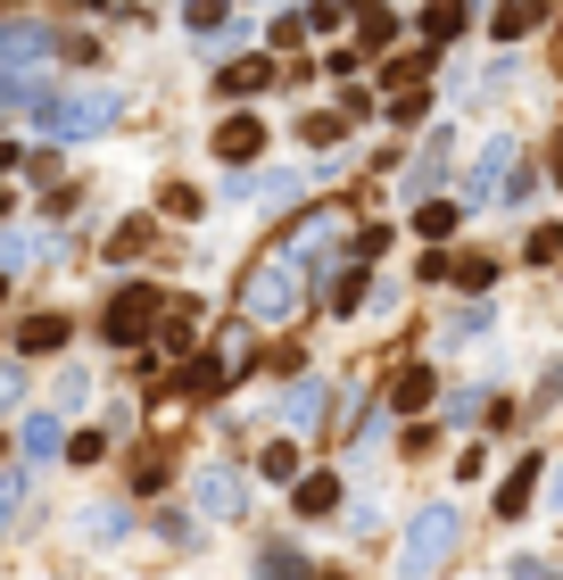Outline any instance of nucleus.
<instances>
[{
	"label": "nucleus",
	"instance_id": "13",
	"mask_svg": "<svg viewBox=\"0 0 563 580\" xmlns=\"http://www.w3.org/2000/svg\"><path fill=\"white\" fill-rule=\"evenodd\" d=\"M42 50H58L50 25H0V67H18V58H42Z\"/></svg>",
	"mask_w": 563,
	"mask_h": 580
},
{
	"label": "nucleus",
	"instance_id": "10",
	"mask_svg": "<svg viewBox=\"0 0 563 580\" xmlns=\"http://www.w3.org/2000/svg\"><path fill=\"white\" fill-rule=\"evenodd\" d=\"M539 498V456H522V465L497 481V523H522V505Z\"/></svg>",
	"mask_w": 563,
	"mask_h": 580
},
{
	"label": "nucleus",
	"instance_id": "24",
	"mask_svg": "<svg viewBox=\"0 0 563 580\" xmlns=\"http://www.w3.org/2000/svg\"><path fill=\"white\" fill-rule=\"evenodd\" d=\"M42 456H58V414H34V423H25V465H42Z\"/></svg>",
	"mask_w": 563,
	"mask_h": 580
},
{
	"label": "nucleus",
	"instance_id": "32",
	"mask_svg": "<svg viewBox=\"0 0 563 580\" xmlns=\"http://www.w3.org/2000/svg\"><path fill=\"white\" fill-rule=\"evenodd\" d=\"M83 390H92V382H83V365H58V414L83 407Z\"/></svg>",
	"mask_w": 563,
	"mask_h": 580
},
{
	"label": "nucleus",
	"instance_id": "20",
	"mask_svg": "<svg viewBox=\"0 0 563 580\" xmlns=\"http://www.w3.org/2000/svg\"><path fill=\"white\" fill-rule=\"evenodd\" d=\"M199 323H207V316H199V299H191V307L174 299L166 316H158V340H166V349H199Z\"/></svg>",
	"mask_w": 563,
	"mask_h": 580
},
{
	"label": "nucleus",
	"instance_id": "9",
	"mask_svg": "<svg viewBox=\"0 0 563 580\" xmlns=\"http://www.w3.org/2000/svg\"><path fill=\"white\" fill-rule=\"evenodd\" d=\"M265 150V125H257V116H225V125H216V158H225V167H249V158H257Z\"/></svg>",
	"mask_w": 563,
	"mask_h": 580
},
{
	"label": "nucleus",
	"instance_id": "45",
	"mask_svg": "<svg viewBox=\"0 0 563 580\" xmlns=\"http://www.w3.org/2000/svg\"><path fill=\"white\" fill-rule=\"evenodd\" d=\"M257 9H274V0H257Z\"/></svg>",
	"mask_w": 563,
	"mask_h": 580
},
{
	"label": "nucleus",
	"instance_id": "46",
	"mask_svg": "<svg viewBox=\"0 0 563 580\" xmlns=\"http://www.w3.org/2000/svg\"><path fill=\"white\" fill-rule=\"evenodd\" d=\"M555 58H563V50H555Z\"/></svg>",
	"mask_w": 563,
	"mask_h": 580
},
{
	"label": "nucleus",
	"instance_id": "44",
	"mask_svg": "<svg viewBox=\"0 0 563 580\" xmlns=\"http://www.w3.org/2000/svg\"><path fill=\"white\" fill-rule=\"evenodd\" d=\"M0 216H9V191H0Z\"/></svg>",
	"mask_w": 563,
	"mask_h": 580
},
{
	"label": "nucleus",
	"instance_id": "21",
	"mask_svg": "<svg viewBox=\"0 0 563 580\" xmlns=\"http://www.w3.org/2000/svg\"><path fill=\"white\" fill-rule=\"evenodd\" d=\"M42 249H50V232H9V225H0V274H25Z\"/></svg>",
	"mask_w": 563,
	"mask_h": 580
},
{
	"label": "nucleus",
	"instance_id": "11",
	"mask_svg": "<svg viewBox=\"0 0 563 580\" xmlns=\"http://www.w3.org/2000/svg\"><path fill=\"white\" fill-rule=\"evenodd\" d=\"M67 332H76L67 316H25V323H18V349H25V356H58V349H67Z\"/></svg>",
	"mask_w": 563,
	"mask_h": 580
},
{
	"label": "nucleus",
	"instance_id": "16",
	"mask_svg": "<svg viewBox=\"0 0 563 580\" xmlns=\"http://www.w3.org/2000/svg\"><path fill=\"white\" fill-rule=\"evenodd\" d=\"M357 299H365V265L348 258V265H332V274H323V307H332V316H348Z\"/></svg>",
	"mask_w": 563,
	"mask_h": 580
},
{
	"label": "nucleus",
	"instance_id": "6",
	"mask_svg": "<svg viewBox=\"0 0 563 580\" xmlns=\"http://www.w3.org/2000/svg\"><path fill=\"white\" fill-rule=\"evenodd\" d=\"M158 316H166V307H158V291H150V282H133V291H116V299H108V316H100V323H108V340L125 349V340H150Z\"/></svg>",
	"mask_w": 563,
	"mask_h": 580
},
{
	"label": "nucleus",
	"instance_id": "42",
	"mask_svg": "<svg viewBox=\"0 0 563 580\" xmlns=\"http://www.w3.org/2000/svg\"><path fill=\"white\" fill-rule=\"evenodd\" d=\"M555 505H563V473H555Z\"/></svg>",
	"mask_w": 563,
	"mask_h": 580
},
{
	"label": "nucleus",
	"instance_id": "1",
	"mask_svg": "<svg viewBox=\"0 0 563 580\" xmlns=\"http://www.w3.org/2000/svg\"><path fill=\"white\" fill-rule=\"evenodd\" d=\"M299 307H307L299 241H282V249H265V258L241 274V316H249V323H290Z\"/></svg>",
	"mask_w": 563,
	"mask_h": 580
},
{
	"label": "nucleus",
	"instance_id": "7",
	"mask_svg": "<svg viewBox=\"0 0 563 580\" xmlns=\"http://www.w3.org/2000/svg\"><path fill=\"white\" fill-rule=\"evenodd\" d=\"M299 191H307L299 167H265V174H241V183H232V200H249V207H290Z\"/></svg>",
	"mask_w": 563,
	"mask_h": 580
},
{
	"label": "nucleus",
	"instance_id": "38",
	"mask_svg": "<svg viewBox=\"0 0 563 580\" xmlns=\"http://www.w3.org/2000/svg\"><path fill=\"white\" fill-rule=\"evenodd\" d=\"M481 398H489V390H456V398H448V423H472V414H481Z\"/></svg>",
	"mask_w": 563,
	"mask_h": 580
},
{
	"label": "nucleus",
	"instance_id": "22",
	"mask_svg": "<svg viewBox=\"0 0 563 580\" xmlns=\"http://www.w3.org/2000/svg\"><path fill=\"white\" fill-rule=\"evenodd\" d=\"M456 216H464V200H456V191H448V200H423V207H414V232H423V241H448Z\"/></svg>",
	"mask_w": 563,
	"mask_h": 580
},
{
	"label": "nucleus",
	"instance_id": "15",
	"mask_svg": "<svg viewBox=\"0 0 563 580\" xmlns=\"http://www.w3.org/2000/svg\"><path fill=\"white\" fill-rule=\"evenodd\" d=\"M225 374H232V356H199V365H191V374H183V398H191V407H216V390H225Z\"/></svg>",
	"mask_w": 563,
	"mask_h": 580
},
{
	"label": "nucleus",
	"instance_id": "29",
	"mask_svg": "<svg viewBox=\"0 0 563 580\" xmlns=\"http://www.w3.org/2000/svg\"><path fill=\"white\" fill-rule=\"evenodd\" d=\"M332 505H340L332 473H323V481H299V514H332Z\"/></svg>",
	"mask_w": 563,
	"mask_h": 580
},
{
	"label": "nucleus",
	"instance_id": "25",
	"mask_svg": "<svg viewBox=\"0 0 563 580\" xmlns=\"http://www.w3.org/2000/svg\"><path fill=\"white\" fill-rule=\"evenodd\" d=\"M448 282H464V291H489V282H497V258H448Z\"/></svg>",
	"mask_w": 563,
	"mask_h": 580
},
{
	"label": "nucleus",
	"instance_id": "14",
	"mask_svg": "<svg viewBox=\"0 0 563 580\" xmlns=\"http://www.w3.org/2000/svg\"><path fill=\"white\" fill-rule=\"evenodd\" d=\"M432 407V365H398L390 382V414H423Z\"/></svg>",
	"mask_w": 563,
	"mask_h": 580
},
{
	"label": "nucleus",
	"instance_id": "39",
	"mask_svg": "<svg viewBox=\"0 0 563 580\" xmlns=\"http://www.w3.org/2000/svg\"><path fill=\"white\" fill-rule=\"evenodd\" d=\"M18 407V365H0V414Z\"/></svg>",
	"mask_w": 563,
	"mask_h": 580
},
{
	"label": "nucleus",
	"instance_id": "33",
	"mask_svg": "<svg viewBox=\"0 0 563 580\" xmlns=\"http://www.w3.org/2000/svg\"><path fill=\"white\" fill-rule=\"evenodd\" d=\"M423 109H432L423 92H390V125H423Z\"/></svg>",
	"mask_w": 563,
	"mask_h": 580
},
{
	"label": "nucleus",
	"instance_id": "37",
	"mask_svg": "<svg viewBox=\"0 0 563 580\" xmlns=\"http://www.w3.org/2000/svg\"><path fill=\"white\" fill-rule=\"evenodd\" d=\"M199 207H207V200H199L191 183H174V191H166V216H199Z\"/></svg>",
	"mask_w": 563,
	"mask_h": 580
},
{
	"label": "nucleus",
	"instance_id": "43",
	"mask_svg": "<svg viewBox=\"0 0 563 580\" xmlns=\"http://www.w3.org/2000/svg\"><path fill=\"white\" fill-rule=\"evenodd\" d=\"M315 580H348V572H315Z\"/></svg>",
	"mask_w": 563,
	"mask_h": 580
},
{
	"label": "nucleus",
	"instance_id": "5",
	"mask_svg": "<svg viewBox=\"0 0 563 580\" xmlns=\"http://www.w3.org/2000/svg\"><path fill=\"white\" fill-rule=\"evenodd\" d=\"M191 505H199V514H216V523H232V514L249 505L241 465H199V473H191Z\"/></svg>",
	"mask_w": 563,
	"mask_h": 580
},
{
	"label": "nucleus",
	"instance_id": "41",
	"mask_svg": "<svg viewBox=\"0 0 563 580\" xmlns=\"http://www.w3.org/2000/svg\"><path fill=\"white\" fill-rule=\"evenodd\" d=\"M555 183H563V141H555Z\"/></svg>",
	"mask_w": 563,
	"mask_h": 580
},
{
	"label": "nucleus",
	"instance_id": "36",
	"mask_svg": "<svg viewBox=\"0 0 563 580\" xmlns=\"http://www.w3.org/2000/svg\"><path fill=\"white\" fill-rule=\"evenodd\" d=\"M481 332H489V307H464V316L448 323V340H481Z\"/></svg>",
	"mask_w": 563,
	"mask_h": 580
},
{
	"label": "nucleus",
	"instance_id": "40",
	"mask_svg": "<svg viewBox=\"0 0 563 580\" xmlns=\"http://www.w3.org/2000/svg\"><path fill=\"white\" fill-rule=\"evenodd\" d=\"M18 158H25V150H18V141H0V174H9V167H18Z\"/></svg>",
	"mask_w": 563,
	"mask_h": 580
},
{
	"label": "nucleus",
	"instance_id": "4",
	"mask_svg": "<svg viewBox=\"0 0 563 580\" xmlns=\"http://www.w3.org/2000/svg\"><path fill=\"white\" fill-rule=\"evenodd\" d=\"M506 174H514V133H489L481 158L464 167V183H456V200L464 207H489V200H506Z\"/></svg>",
	"mask_w": 563,
	"mask_h": 580
},
{
	"label": "nucleus",
	"instance_id": "18",
	"mask_svg": "<svg viewBox=\"0 0 563 580\" xmlns=\"http://www.w3.org/2000/svg\"><path fill=\"white\" fill-rule=\"evenodd\" d=\"M547 9H555V0H506V9H497V42L539 34V25H547Z\"/></svg>",
	"mask_w": 563,
	"mask_h": 580
},
{
	"label": "nucleus",
	"instance_id": "31",
	"mask_svg": "<svg viewBox=\"0 0 563 580\" xmlns=\"http://www.w3.org/2000/svg\"><path fill=\"white\" fill-rule=\"evenodd\" d=\"M423 25H432V42H448V34H464V9H456V0H432V18H423Z\"/></svg>",
	"mask_w": 563,
	"mask_h": 580
},
{
	"label": "nucleus",
	"instance_id": "28",
	"mask_svg": "<svg viewBox=\"0 0 563 580\" xmlns=\"http://www.w3.org/2000/svg\"><path fill=\"white\" fill-rule=\"evenodd\" d=\"M439 174H448V141H432V150H423V167L406 174V191H432Z\"/></svg>",
	"mask_w": 563,
	"mask_h": 580
},
{
	"label": "nucleus",
	"instance_id": "27",
	"mask_svg": "<svg viewBox=\"0 0 563 580\" xmlns=\"http://www.w3.org/2000/svg\"><path fill=\"white\" fill-rule=\"evenodd\" d=\"M257 580H307V564L290 556V547H265V556H257Z\"/></svg>",
	"mask_w": 563,
	"mask_h": 580
},
{
	"label": "nucleus",
	"instance_id": "12",
	"mask_svg": "<svg viewBox=\"0 0 563 580\" xmlns=\"http://www.w3.org/2000/svg\"><path fill=\"white\" fill-rule=\"evenodd\" d=\"M25 505H34V465H9L0 473V531H18Z\"/></svg>",
	"mask_w": 563,
	"mask_h": 580
},
{
	"label": "nucleus",
	"instance_id": "26",
	"mask_svg": "<svg viewBox=\"0 0 563 580\" xmlns=\"http://www.w3.org/2000/svg\"><path fill=\"white\" fill-rule=\"evenodd\" d=\"M257 473H265V481H299V448H290V440H274V448L257 456Z\"/></svg>",
	"mask_w": 563,
	"mask_h": 580
},
{
	"label": "nucleus",
	"instance_id": "17",
	"mask_svg": "<svg viewBox=\"0 0 563 580\" xmlns=\"http://www.w3.org/2000/svg\"><path fill=\"white\" fill-rule=\"evenodd\" d=\"M274 83V58H232L225 76H216V92H232V100H249V92H265Z\"/></svg>",
	"mask_w": 563,
	"mask_h": 580
},
{
	"label": "nucleus",
	"instance_id": "19",
	"mask_svg": "<svg viewBox=\"0 0 563 580\" xmlns=\"http://www.w3.org/2000/svg\"><path fill=\"white\" fill-rule=\"evenodd\" d=\"M133 531V505H83V539L92 547H116Z\"/></svg>",
	"mask_w": 563,
	"mask_h": 580
},
{
	"label": "nucleus",
	"instance_id": "3",
	"mask_svg": "<svg viewBox=\"0 0 563 580\" xmlns=\"http://www.w3.org/2000/svg\"><path fill=\"white\" fill-rule=\"evenodd\" d=\"M125 116V92H50L42 100V133L50 141H92Z\"/></svg>",
	"mask_w": 563,
	"mask_h": 580
},
{
	"label": "nucleus",
	"instance_id": "2",
	"mask_svg": "<svg viewBox=\"0 0 563 580\" xmlns=\"http://www.w3.org/2000/svg\"><path fill=\"white\" fill-rule=\"evenodd\" d=\"M456 539H464V514H456L448 498H432V505L406 523V539H398V580H432L439 564L456 556Z\"/></svg>",
	"mask_w": 563,
	"mask_h": 580
},
{
	"label": "nucleus",
	"instance_id": "23",
	"mask_svg": "<svg viewBox=\"0 0 563 580\" xmlns=\"http://www.w3.org/2000/svg\"><path fill=\"white\" fill-rule=\"evenodd\" d=\"M183 25L191 34H216V25H232V0H183Z\"/></svg>",
	"mask_w": 563,
	"mask_h": 580
},
{
	"label": "nucleus",
	"instance_id": "35",
	"mask_svg": "<svg viewBox=\"0 0 563 580\" xmlns=\"http://www.w3.org/2000/svg\"><path fill=\"white\" fill-rule=\"evenodd\" d=\"M299 141H315V150H332V141H340V116H307V125H299Z\"/></svg>",
	"mask_w": 563,
	"mask_h": 580
},
{
	"label": "nucleus",
	"instance_id": "8",
	"mask_svg": "<svg viewBox=\"0 0 563 580\" xmlns=\"http://www.w3.org/2000/svg\"><path fill=\"white\" fill-rule=\"evenodd\" d=\"M332 382H290V398H282V423H290V431H323V423H332Z\"/></svg>",
	"mask_w": 563,
	"mask_h": 580
},
{
	"label": "nucleus",
	"instance_id": "34",
	"mask_svg": "<svg viewBox=\"0 0 563 580\" xmlns=\"http://www.w3.org/2000/svg\"><path fill=\"white\" fill-rule=\"evenodd\" d=\"M555 258H563V232L539 225V232H530V265H555Z\"/></svg>",
	"mask_w": 563,
	"mask_h": 580
},
{
	"label": "nucleus",
	"instance_id": "30",
	"mask_svg": "<svg viewBox=\"0 0 563 580\" xmlns=\"http://www.w3.org/2000/svg\"><path fill=\"white\" fill-rule=\"evenodd\" d=\"M25 100H50V92H34V76L9 67V76H0V109H25Z\"/></svg>",
	"mask_w": 563,
	"mask_h": 580
}]
</instances>
